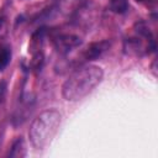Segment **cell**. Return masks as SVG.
Masks as SVG:
<instances>
[{
	"mask_svg": "<svg viewBox=\"0 0 158 158\" xmlns=\"http://www.w3.org/2000/svg\"><path fill=\"white\" fill-rule=\"evenodd\" d=\"M4 23H5V17L0 15V31H1V28L4 27Z\"/></svg>",
	"mask_w": 158,
	"mask_h": 158,
	"instance_id": "11",
	"label": "cell"
},
{
	"mask_svg": "<svg viewBox=\"0 0 158 158\" xmlns=\"http://www.w3.org/2000/svg\"><path fill=\"white\" fill-rule=\"evenodd\" d=\"M135 1H137L139 4H144V5H149V4H154L156 2V0H135Z\"/></svg>",
	"mask_w": 158,
	"mask_h": 158,
	"instance_id": "10",
	"label": "cell"
},
{
	"mask_svg": "<svg viewBox=\"0 0 158 158\" xmlns=\"http://www.w3.org/2000/svg\"><path fill=\"white\" fill-rule=\"evenodd\" d=\"M109 48H110V41H107V40L91 42L83 49L80 58L83 62L89 63L90 60H95V59L100 58Z\"/></svg>",
	"mask_w": 158,
	"mask_h": 158,
	"instance_id": "6",
	"label": "cell"
},
{
	"mask_svg": "<svg viewBox=\"0 0 158 158\" xmlns=\"http://www.w3.org/2000/svg\"><path fill=\"white\" fill-rule=\"evenodd\" d=\"M11 60V47L7 43L0 44V72L4 70Z\"/></svg>",
	"mask_w": 158,
	"mask_h": 158,
	"instance_id": "8",
	"label": "cell"
},
{
	"mask_svg": "<svg viewBox=\"0 0 158 158\" xmlns=\"http://www.w3.org/2000/svg\"><path fill=\"white\" fill-rule=\"evenodd\" d=\"M104 70L99 65L86 64L77 68L63 83L62 96L67 101H78L91 93L102 80Z\"/></svg>",
	"mask_w": 158,
	"mask_h": 158,
	"instance_id": "1",
	"label": "cell"
},
{
	"mask_svg": "<svg viewBox=\"0 0 158 158\" xmlns=\"http://www.w3.org/2000/svg\"><path fill=\"white\" fill-rule=\"evenodd\" d=\"M62 121V115L56 109L42 111L30 125L28 138L33 148H46L56 136Z\"/></svg>",
	"mask_w": 158,
	"mask_h": 158,
	"instance_id": "2",
	"label": "cell"
},
{
	"mask_svg": "<svg viewBox=\"0 0 158 158\" xmlns=\"http://www.w3.org/2000/svg\"><path fill=\"white\" fill-rule=\"evenodd\" d=\"M81 37L75 33L59 32L52 36V43L59 54H68L70 51L78 48L81 44Z\"/></svg>",
	"mask_w": 158,
	"mask_h": 158,
	"instance_id": "5",
	"label": "cell"
},
{
	"mask_svg": "<svg viewBox=\"0 0 158 158\" xmlns=\"http://www.w3.org/2000/svg\"><path fill=\"white\" fill-rule=\"evenodd\" d=\"M26 154H27V149H26L25 139L22 137H17L12 142V144H11L9 152H7V157L21 158V157H26Z\"/></svg>",
	"mask_w": 158,
	"mask_h": 158,
	"instance_id": "7",
	"label": "cell"
},
{
	"mask_svg": "<svg viewBox=\"0 0 158 158\" xmlns=\"http://www.w3.org/2000/svg\"><path fill=\"white\" fill-rule=\"evenodd\" d=\"M123 49L130 56H146L156 51V40L144 21L136 22L132 27V35L126 37L123 41Z\"/></svg>",
	"mask_w": 158,
	"mask_h": 158,
	"instance_id": "3",
	"label": "cell"
},
{
	"mask_svg": "<svg viewBox=\"0 0 158 158\" xmlns=\"http://www.w3.org/2000/svg\"><path fill=\"white\" fill-rule=\"evenodd\" d=\"M47 30L44 27L37 28L30 40L28 43V53L31 56L30 63H28V69L37 73L42 69L44 64V51H43V44L46 40Z\"/></svg>",
	"mask_w": 158,
	"mask_h": 158,
	"instance_id": "4",
	"label": "cell"
},
{
	"mask_svg": "<svg viewBox=\"0 0 158 158\" xmlns=\"http://www.w3.org/2000/svg\"><path fill=\"white\" fill-rule=\"evenodd\" d=\"M109 10L114 14L122 15L127 12L128 10V2L127 0H109Z\"/></svg>",
	"mask_w": 158,
	"mask_h": 158,
	"instance_id": "9",
	"label": "cell"
}]
</instances>
